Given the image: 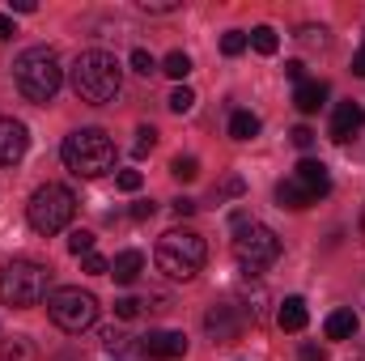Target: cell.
I'll use <instances>...</instances> for the list:
<instances>
[{
    "label": "cell",
    "instance_id": "cell-1",
    "mask_svg": "<svg viewBox=\"0 0 365 361\" xmlns=\"http://www.w3.org/2000/svg\"><path fill=\"white\" fill-rule=\"evenodd\" d=\"M73 90L81 102H90V106H106V102H115L119 90H123V68H119V60L110 56V51H81L77 60H73Z\"/></svg>",
    "mask_w": 365,
    "mask_h": 361
},
{
    "label": "cell",
    "instance_id": "cell-2",
    "mask_svg": "<svg viewBox=\"0 0 365 361\" xmlns=\"http://www.w3.org/2000/svg\"><path fill=\"white\" fill-rule=\"evenodd\" d=\"M13 81H17V90L26 93L30 102L47 106V102L60 93V86H64L60 56H56L51 47H26V51L17 56V64H13Z\"/></svg>",
    "mask_w": 365,
    "mask_h": 361
},
{
    "label": "cell",
    "instance_id": "cell-3",
    "mask_svg": "<svg viewBox=\"0 0 365 361\" xmlns=\"http://www.w3.org/2000/svg\"><path fill=\"white\" fill-rule=\"evenodd\" d=\"M60 158L77 179H98L115 166V141L102 128H77L73 136H64Z\"/></svg>",
    "mask_w": 365,
    "mask_h": 361
},
{
    "label": "cell",
    "instance_id": "cell-4",
    "mask_svg": "<svg viewBox=\"0 0 365 361\" xmlns=\"http://www.w3.org/2000/svg\"><path fill=\"white\" fill-rule=\"evenodd\" d=\"M51 298V272L34 260H9L0 268V302L13 310H30Z\"/></svg>",
    "mask_w": 365,
    "mask_h": 361
},
{
    "label": "cell",
    "instance_id": "cell-5",
    "mask_svg": "<svg viewBox=\"0 0 365 361\" xmlns=\"http://www.w3.org/2000/svg\"><path fill=\"white\" fill-rule=\"evenodd\" d=\"M234 260L242 264L247 276H259L264 268H272L276 260H280V238H276V230H268L264 221H255V217H247V213H238V217H234Z\"/></svg>",
    "mask_w": 365,
    "mask_h": 361
},
{
    "label": "cell",
    "instance_id": "cell-6",
    "mask_svg": "<svg viewBox=\"0 0 365 361\" xmlns=\"http://www.w3.org/2000/svg\"><path fill=\"white\" fill-rule=\"evenodd\" d=\"M153 260H158V268L166 272L170 280H191L195 272L204 268V260H208V243L195 230H166L158 238Z\"/></svg>",
    "mask_w": 365,
    "mask_h": 361
},
{
    "label": "cell",
    "instance_id": "cell-7",
    "mask_svg": "<svg viewBox=\"0 0 365 361\" xmlns=\"http://www.w3.org/2000/svg\"><path fill=\"white\" fill-rule=\"evenodd\" d=\"M73 213H77V195H73L68 187H60V183H43V187L30 195V204H26V221H30V230L43 234V238L68 230Z\"/></svg>",
    "mask_w": 365,
    "mask_h": 361
},
{
    "label": "cell",
    "instance_id": "cell-8",
    "mask_svg": "<svg viewBox=\"0 0 365 361\" xmlns=\"http://www.w3.org/2000/svg\"><path fill=\"white\" fill-rule=\"evenodd\" d=\"M47 315H51V323H56L60 332L81 336L86 327H93V319H98V298L86 293V289H77V285L51 289V298H47Z\"/></svg>",
    "mask_w": 365,
    "mask_h": 361
},
{
    "label": "cell",
    "instance_id": "cell-9",
    "mask_svg": "<svg viewBox=\"0 0 365 361\" xmlns=\"http://www.w3.org/2000/svg\"><path fill=\"white\" fill-rule=\"evenodd\" d=\"M242 310L234 306V302H217V306H208V315H204V332L212 336V345H238V336H242Z\"/></svg>",
    "mask_w": 365,
    "mask_h": 361
},
{
    "label": "cell",
    "instance_id": "cell-10",
    "mask_svg": "<svg viewBox=\"0 0 365 361\" xmlns=\"http://www.w3.org/2000/svg\"><path fill=\"white\" fill-rule=\"evenodd\" d=\"M30 149V132L21 119H0V166H17Z\"/></svg>",
    "mask_w": 365,
    "mask_h": 361
},
{
    "label": "cell",
    "instance_id": "cell-11",
    "mask_svg": "<svg viewBox=\"0 0 365 361\" xmlns=\"http://www.w3.org/2000/svg\"><path fill=\"white\" fill-rule=\"evenodd\" d=\"M361 123H365V106H361V102H340V106H336V115H331L327 136H331L336 145H349V141L361 132Z\"/></svg>",
    "mask_w": 365,
    "mask_h": 361
},
{
    "label": "cell",
    "instance_id": "cell-12",
    "mask_svg": "<svg viewBox=\"0 0 365 361\" xmlns=\"http://www.w3.org/2000/svg\"><path fill=\"white\" fill-rule=\"evenodd\" d=\"M140 349H145V357H153V361H179V357H187V336L182 332H149Z\"/></svg>",
    "mask_w": 365,
    "mask_h": 361
},
{
    "label": "cell",
    "instance_id": "cell-13",
    "mask_svg": "<svg viewBox=\"0 0 365 361\" xmlns=\"http://www.w3.org/2000/svg\"><path fill=\"white\" fill-rule=\"evenodd\" d=\"M293 179L302 183V187H310L319 200L331 191V175H327V166H323V162H314V158H302V162H297V171H293Z\"/></svg>",
    "mask_w": 365,
    "mask_h": 361
},
{
    "label": "cell",
    "instance_id": "cell-14",
    "mask_svg": "<svg viewBox=\"0 0 365 361\" xmlns=\"http://www.w3.org/2000/svg\"><path fill=\"white\" fill-rule=\"evenodd\" d=\"M357 327H361V319H357V310H353V306L331 310V315H327V323H323L327 340H353V336H357Z\"/></svg>",
    "mask_w": 365,
    "mask_h": 361
},
{
    "label": "cell",
    "instance_id": "cell-15",
    "mask_svg": "<svg viewBox=\"0 0 365 361\" xmlns=\"http://www.w3.org/2000/svg\"><path fill=\"white\" fill-rule=\"evenodd\" d=\"M276 200H280V208H293V213H302V208H310L319 195H314L310 187H302L297 179H280V183H276Z\"/></svg>",
    "mask_w": 365,
    "mask_h": 361
},
{
    "label": "cell",
    "instance_id": "cell-16",
    "mask_svg": "<svg viewBox=\"0 0 365 361\" xmlns=\"http://www.w3.org/2000/svg\"><path fill=\"white\" fill-rule=\"evenodd\" d=\"M306 319H310V310H306V298H284L280 302V310H276V323L284 327V332H302L306 327Z\"/></svg>",
    "mask_w": 365,
    "mask_h": 361
},
{
    "label": "cell",
    "instance_id": "cell-17",
    "mask_svg": "<svg viewBox=\"0 0 365 361\" xmlns=\"http://www.w3.org/2000/svg\"><path fill=\"white\" fill-rule=\"evenodd\" d=\"M323 102H327V81H302V86L293 90V106H297L302 115H314Z\"/></svg>",
    "mask_w": 365,
    "mask_h": 361
},
{
    "label": "cell",
    "instance_id": "cell-18",
    "mask_svg": "<svg viewBox=\"0 0 365 361\" xmlns=\"http://www.w3.org/2000/svg\"><path fill=\"white\" fill-rule=\"evenodd\" d=\"M140 272H145V255H140V251H119V255L110 260V276H115L119 285H132Z\"/></svg>",
    "mask_w": 365,
    "mask_h": 361
},
{
    "label": "cell",
    "instance_id": "cell-19",
    "mask_svg": "<svg viewBox=\"0 0 365 361\" xmlns=\"http://www.w3.org/2000/svg\"><path fill=\"white\" fill-rule=\"evenodd\" d=\"M268 289L255 280V285H247V302H242V319H251V323H264L268 319Z\"/></svg>",
    "mask_w": 365,
    "mask_h": 361
},
{
    "label": "cell",
    "instance_id": "cell-20",
    "mask_svg": "<svg viewBox=\"0 0 365 361\" xmlns=\"http://www.w3.org/2000/svg\"><path fill=\"white\" fill-rule=\"evenodd\" d=\"M230 136H234V141H255V136H259V115L234 111V115H230Z\"/></svg>",
    "mask_w": 365,
    "mask_h": 361
},
{
    "label": "cell",
    "instance_id": "cell-21",
    "mask_svg": "<svg viewBox=\"0 0 365 361\" xmlns=\"http://www.w3.org/2000/svg\"><path fill=\"white\" fill-rule=\"evenodd\" d=\"M0 361H34V345H30L26 336L0 340Z\"/></svg>",
    "mask_w": 365,
    "mask_h": 361
},
{
    "label": "cell",
    "instance_id": "cell-22",
    "mask_svg": "<svg viewBox=\"0 0 365 361\" xmlns=\"http://www.w3.org/2000/svg\"><path fill=\"white\" fill-rule=\"evenodd\" d=\"M247 43H251L259 56H276V47H280V39H276L272 26H255V30L247 34Z\"/></svg>",
    "mask_w": 365,
    "mask_h": 361
},
{
    "label": "cell",
    "instance_id": "cell-23",
    "mask_svg": "<svg viewBox=\"0 0 365 361\" xmlns=\"http://www.w3.org/2000/svg\"><path fill=\"white\" fill-rule=\"evenodd\" d=\"M162 73H166V77H175V81H182V77L191 73V56H187V51H170V56H166V64H162Z\"/></svg>",
    "mask_w": 365,
    "mask_h": 361
},
{
    "label": "cell",
    "instance_id": "cell-24",
    "mask_svg": "<svg viewBox=\"0 0 365 361\" xmlns=\"http://www.w3.org/2000/svg\"><path fill=\"white\" fill-rule=\"evenodd\" d=\"M170 175H175V179H179V183H191V179H195V175H200V162H195L191 153H179V158L170 162Z\"/></svg>",
    "mask_w": 365,
    "mask_h": 361
},
{
    "label": "cell",
    "instance_id": "cell-25",
    "mask_svg": "<svg viewBox=\"0 0 365 361\" xmlns=\"http://www.w3.org/2000/svg\"><path fill=\"white\" fill-rule=\"evenodd\" d=\"M68 251H73L77 260H86V255L93 251V234L90 230H73V234H68Z\"/></svg>",
    "mask_w": 365,
    "mask_h": 361
},
{
    "label": "cell",
    "instance_id": "cell-26",
    "mask_svg": "<svg viewBox=\"0 0 365 361\" xmlns=\"http://www.w3.org/2000/svg\"><path fill=\"white\" fill-rule=\"evenodd\" d=\"M191 106H195V90H187V86H179V90L170 93V111H175V115H187Z\"/></svg>",
    "mask_w": 365,
    "mask_h": 361
},
{
    "label": "cell",
    "instance_id": "cell-27",
    "mask_svg": "<svg viewBox=\"0 0 365 361\" xmlns=\"http://www.w3.org/2000/svg\"><path fill=\"white\" fill-rule=\"evenodd\" d=\"M221 51H225V56H242V51H247V34H242V30H225Z\"/></svg>",
    "mask_w": 365,
    "mask_h": 361
},
{
    "label": "cell",
    "instance_id": "cell-28",
    "mask_svg": "<svg viewBox=\"0 0 365 361\" xmlns=\"http://www.w3.org/2000/svg\"><path fill=\"white\" fill-rule=\"evenodd\" d=\"M132 68H136L140 77H153V73H158V60H153L145 47H136V51H132Z\"/></svg>",
    "mask_w": 365,
    "mask_h": 361
},
{
    "label": "cell",
    "instance_id": "cell-29",
    "mask_svg": "<svg viewBox=\"0 0 365 361\" xmlns=\"http://www.w3.org/2000/svg\"><path fill=\"white\" fill-rule=\"evenodd\" d=\"M153 145H158V132L145 123V128H136V158H145V153H153Z\"/></svg>",
    "mask_w": 365,
    "mask_h": 361
},
{
    "label": "cell",
    "instance_id": "cell-30",
    "mask_svg": "<svg viewBox=\"0 0 365 361\" xmlns=\"http://www.w3.org/2000/svg\"><path fill=\"white\" fill-rule=\"evenodd\" d=\"M140 183H145L140 171H119V175H115V187H119V191H140Z\"/></svg>",
    "mask_w": 365,
    "mask_h": 361
},
{
    "label": "cell",
    "instance_id": "cell-31",
    "mask_svg": "<svg viewBox=\"0 0 365 361\" xmlns=\"http://www.w3.org/2000/svg\"><path fill=\"white\" fill-rule=\"evenodd\" d=\"M140 306H145L140 298H119V302H115V315H119V319H136Z\"/></svg>",
    "mask_w": 365,
    "mask_h": 361
},
{
    "label": "cell",
    "instance_id": "cell-32",
    "mask_svg": "<svg viewBox=\"0 0 365 361\" xmlns=\"http://www.w3.org/2000/svg\"><path fill=\"white\" fill-rule=\"evenodd\" d=\"M81 268L90 272V276H106V272H110V260H102V255H86V260H81Z\"/></svg>",
    "mask_w": 365,
    "mask_h": 361
},
{
    "label": "cell",
    "instance_id": "cell-33",
    "mask_svg": "<svg viewBox=\"0 0 365 361\" xmlns=\"http://www.w3.org/2000/svg\"><path fill=\"white\" fill-rule=\"evenodd\" d=\"M145 13H179V0H140Z\"/></svg>",
    "mask_w": 365,
    "mask_h": 361
},
{
    "label": "cell",
    "instance_id": "cell-34",
    "mask_svg": "<svg viewBox=\"0 0 365 361\" xmlns=\"http://www.w3.org/2000/svg\"><path fill=\"white\" fill-rule=\"evenodd\" d=\"M102 349H106V353H123V349H128V336H123V332H106V336H102Z\"/></svg>",
    "mask_w": 365,
    "mask_h": 361
},
{
    "label": "cell",
    "instance_id": "cell-35",
    "mask_svg": "<svg viewBox=\"0 0 365 361\" xmlns=\"http://www.w3.org/2000/svg\"><path fill=\"white\" fill-rule=\"evenodd\" d=\"M293 145H297V149H310V145H314V132H310L306 123H297V128H293Z\"/></svg>",
    "mask_w": 365,
    "mask_h": 361
},
{
    "label": "cell",
    "instance_id": "cell-36",
    "mask_svg": "<svg viewBox=\"0 0 365 361\" xmlns=\"http://www.w3.org/2000/svg\"><path fill=\"white\" fill-rule=\"evenodd\" d=\"M284 77L302 86V81H306V64H302V60H289V64H284Z\"/></svg>",
    "mask_w": 365,
    "mask_h": 361
},
{
    "label": "cell",
    "instance_id": "cell-37",
    "mask_svg": "<svg viewBox=\"0 0 365 361\" xmlns=\"http://www.w3.org/2000/svg\"><path fill=\"white\" fill-rule=\"evenodd\" d=\"M170 208H175L179 217H191V213H195V200H187V195H179V200H175Z\"/></svg>",
    "mask_w": 365,
    "mask_h": 361
},
{
    "label": "cell",
    "instance_id": "cell-38",
    "mask_svg": "<svg viewBox=\"0 0 365 361\" xmlns=\"http://www.w3.org/2000/svg\"><path fill=\"white\" fill-rule=\"evenodd\" d=\"M132 217H136V221H149V217H153V204H149V200L132 204Z\"/></svg>",
    "mask_w": 365,
    "mask_h": 361
},
{
    "label": "cell",
    "instance_id": "cell-39",
    "mask_svg": "<svg viewBox=\"0 0 365 361\" xmlns=\"http://www.w3.org/2000/svg\"><path fill=\"white\" fill-rule=\"evenodd\" d=\"M302 361H327V353L319 345H302Z\"/></svg>",
    "mask_w": 365,
    "mask_h": 361
},
{
    "label": "cell",
    "instance_id": "cell-40",
    "mask_svg": "<svg viewBox=\"0 0 365 361\" xmlns=\"http://www.w3.org/2000/svg\"><path fill=\"white\" fill-rule=\"evenodd\" d=\"M17 34V26H13V17L9 13H0V39H13Z\"/></svg>",
    "mask_w": 365,
    "mask_h": 361
},
{
    "label": "cell",
    "instance_id": "cell-41",
    "mask_svg": "<svg viewBox=\"0 0 365 361\" xmlns=\"http://www.w3.org/2000/svg\"><path fill=\"white\" fill-rule=\"evenodd\" d=\"M353 73H357V77H365V43L357 47V56H353Z\"/></svg>",
    "mask_w": 365,
    "mask_h": 361
},
{
    "label": "cell",
    "instance_id": "cell-42",
    "mask_svg": "<svg viewBox=\"0 0 365 361\" xmlns=\"http://www.w3.org/2000/svg\"><path fill=\"white\" fill-rule=\"evenodd\" d=\"M221 191H225V195H242V179H225Z\"/></svg>",
    "mask_w": 365,
    "mask_h": 361
},
{
    "label": "cell",
    "instance_id": "cell-43",
    "mask_svg": "<svg viewBox=\"0 0 365 361\" xmlns=\"http://www.w3.org/2000/svg\"><path fill=\"white\" fill-rule=\"evenodd\" d=\"M13 13H34V0H13Z\"/></svg>",
    "mask_w": 365,
    "mask_h": 361
}]
</instances>
